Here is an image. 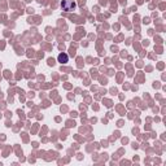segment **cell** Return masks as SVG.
I'll return each instance as SVG.
<instances>
[{
    "mask_svg": "<svg viewBox=\"0 0 166 166\" xmlns=\"http://www.w3.org/2000/svg\"><path fill=\"white\" fill-rule=\"evenodd\" d=\"M61 7L64 10L70 12V10H73L75 8V3L73 1V0H64V1L61 3Z\"/></svg>",
    "mask_w": 166,
    "mask_h": 166,
    "instance_id": "1",
    "label": "cell"
},
{
    "mask_svg": "<svg viewBox=\"0 0 166 166\" xmlns=\"http://www.w3.org/2000/svg\"><path fill=\"white\" fill-rule=\"evenodd\" d=\"M57 60H59V62H61V64H66V62L69 61V56H67L66 53H60Z\"/></svg>",
    "mask_w": 166,
    "mask_h": 166,
    "instance_id": "2",
    "label": "cell"
}]
</instances>
